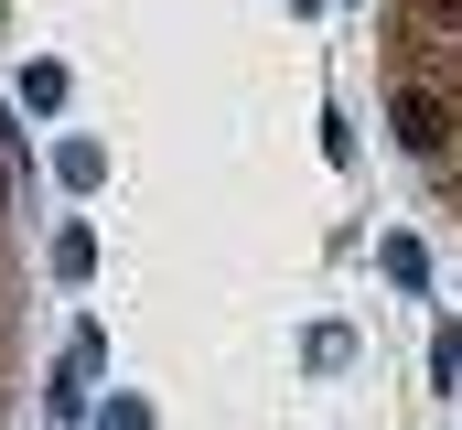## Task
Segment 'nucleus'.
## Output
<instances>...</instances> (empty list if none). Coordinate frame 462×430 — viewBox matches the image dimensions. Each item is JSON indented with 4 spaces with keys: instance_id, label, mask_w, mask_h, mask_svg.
I'll list each match as a JSON object with an SVG mask.
<instances>
[{
    "instance_id": "f257e3e1",
    "label": "nucleus",
    "mask_w": 462,
    "mask_h": 430,
    "mask_svg": "<svg viewBox=\"0 0 462 430\" xmlns=\"http://www.w3.org/2000/svg\"><path fill=\"white\" fill-rule=\"evenodd\" d=\"M452 129H462L452 87H430V76H409V87H398V140H409L420 162H441V151H452Z\"/></svg>"
},
{
    "instance_id": "f03ea898",
    "label": "nucleus",
    "mask_w": 462,
    "mask_h": 430,
    "mask_svg": "<svg viewBox=\"0 0 462 430\" xmlns=\"http://www.w3.org/2000/svg\"><path fill=\"white\" fill-rule=\"evenodd\" d=\"M420 33H462V0H420Z\"/></svg>"
}]
</instances>
